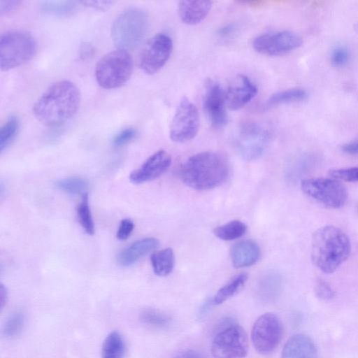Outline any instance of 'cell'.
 Here are the masks:
<instances>
[{
    "label": "cell",
    "instance_id": "31",
    "mask_svg": "<svg viewBox=\"0 0 358 358\" xmlns=\"http://www.w3.org/2000/svg\"><path fill=\"white\" fill-rule=\"evenodd\" d=\"M56 187L62 192L69 194L83 193L87 186V182L80 177H69L57 180Z\"/></svg>",
    "mask_w": 358,
    "mask_h": 358
},
{
    "label": "cell",
    "instance_id": "35",
    "mask_svg": "<svg viewBox=\"0 0 358 358\" xmlns=\"http://www.w3.org/2000/svg\"><path fill=\"white\" fill-rule=\"evenodd\" d=\"M137 131L129 127L120 131L113 138L112 143L113 146L119 148L133 141L137 136Z\"/></svg>",
    "mask_w": 358,
    "mask_h": 358
},
{
    "label": "cell",
    "instance_id": "22",
    "mask_svg": "<svg viewBox=\"0 0 358 358\" xmlns=\"http://www.w3.org/2000/svg\"><path fill=\"white\" fill-rule=\"evenodd\" d=\"M125 343L122 335L116 331L110 332L104 339L101 348V358H123Z\"/></svg>",
    "mask_w": 358,
    "mask_h": 358
},
{
    "label": "cell",
    "instance_id": "9",
    "mask_svg": "<svg viewBox=\"0 0 358 358\" xmlns=\"http://www.w3.org/2000/svg\"><path fill=\"white\" fill-rule=\"evenodd\" d=\"M271 138V131L264 125L248 122L238 130L235 140L236 149L243 159L253 160L264 152Z\"/></svg>",
    "mask_w": 358,
    "mask_h": 358
},
{
    "label": "cell",
    "instance_id": "45",
    "mask_svg": "<svg viewBox=\"0 0 358 358\" xmlns=\"http://www.w3.org/2000/svg\"><path fill=\"white\" fill-rule=\"evenodd\" d=\"M0 294H1V307L3 308L4 304L6 303L7 300V290L6 288L3 285L1 284V289H0Z\"/></svg>",
    "mask_w": 358,
    "mask_h": 358
},
{
    "label": "cell",
    "instance_id": "19",
    "mask_svg": "<svg viewBox=\"0 0 358 358\" xmlns=\"http://www.w3.org/2000/svg\"><path fill=\"white\" fill-rule=\"evenodd\" d=\"M261 251L257 243L243 240L233 245L230 250L232 264L236 268L250 266L259 259Z\"/></svg>",
    "mask_w": 358,
    "mask_h": 358
},
{
    "label": "cell",
    "instance_id": "24",
    "mask_svg": "<svg viewBox=\"0 0 358 358\" xmlns=\"http://www.w3.org/2000/svg\"><path fill=\"white\" fill-rule=\"evenodd\" d=\"M78 3V2L72 1H43L40 3V8L48 15L66 16L76 10Z\"/></svg>",
    "mask_w": 358,
    "mask_h": 358
},
{
    "label": "cell",
    "instance_id": "14",
    "mask_svg": "<svg viewBox=\"0 0 358 358\" xmlns=\"http://www.w3.org/2000/svg\"><path fill=\"white\" fill-rule=\"evenodd\" d=\"M224 91L215 82H210L206 88L203 101L204 110L211 125L217 129L227 122Z\"/></svg>",
    "mask_w": 358,
    "mask_h": 358
},
{
    "label": "cell",
    "instance_id": "23",
    "mask_svg": "<svg viewBox=\"0 0 358 358\" xmlns=\"http://www.w3.org/2000/svg\"><path fill=\"white\" fill-rule=\"evenodd\" d=\"M247 278L248 275L245 273H241L235 276L217 291L213 299V303L214 305H220L232 297L243 288Z\"/></svg>",
    "mask_w": 358,
    "mask_h": 358
},
{
    "label": "cell",
    "instance_id": "37",
    "mask_svg": "<svg viewBox=\"0 0 358 358\" xmlns=\"http://www.w3.org/2000/svg\"><path fill=\"white\" fill-rule=\"evenodd\" d=\"M315 292L317 297L323 300L329 299L334 296L333 289L330 285L324 281H319L317 283Z\"/></svg>",
    "mask_w": 358,
    "mask_h": 358
},
{
    "label": "cell",
    "instance_id": "29",
    "mask_svg": "<svg viewBox=\"0 0 358 358\" xmlns=\"http://www.w3.org/2000/svg\"><path fill=\"white\" fill-rule=\"evenodd\" d=\"M77 215L78 221L89 235L94 234V224L92 216V213L89 206V197L87 192L82 195L81 201L77 208Z\"/></svg>",
    "mask_w": 358,
    "mask_h": 358
},
{
    "label": "cell",
    "instance_id": "6",
    "mask_svg": "<svg viewBox=\"0 0 358 358\" xmlns=\"http://www.w3.org/2000/svg\"><path fill=\"white\" fill-rule=\"evenodd\" d=\"M133 71V59L128 51L117 49L103 56L95 67L97 83L102 88L115 89L124 85Z\"/></svg>",
    "mask_w": 358,
    "mask_h": 358
},
{
    "label": "cell",
    "instance_id": "27",
    "mask_svg": "<svg viewBox=\"0 0 358 358\" xmlns=\"http://www.w3.org/2000/svg\"><path fill=\"white\" fill-rule=\"evenodd\" d=\"M307 92L301 88L289 89L273 94L266 101L268 106L298 102L306 99Z\"/></svg>",
    "mask_w": 358,
    "mask_h": 358
},
{
    "label": "cell",
    "instance_id": "11",
    "mask_svg": "<svg viewBox=\"0 0 358 358\" xmlns=\"http://www.w3.org/2000/svg\"><path fill=\"white\" fill-rule=\"evenodd\" d=\"M173 49L171 37L159 33L152 37L143 48L139 56V66L147 74L158 72L169 59Z\"/></svg>",
    "mask_w": 358,
    "mask_h": 358
},
{
    "label": "cell",
    "instance_id": "15",
    "mask_svg": "<svg viewBox=\"0 0 358 358\" xmlns=\"http://www.w3.org/2000/svg\"><path fill=\"white\" fill-rule=\"evenodd\" d=\"M171 162V157L167 152L158 150L149 157L139 168L132 171L129 179L136 184L152 180L164 173Z\"/></svg>",
    "mask_w": 358,
    "mask_h": 358
},
{
    "label": "cell",
    "instance_id": "40",
    "mask_svg": "<svg viewBox=\"0 0 358 358\" xmlns=\"http://www.w3.org/2000/svg\"><path fill=\"white\" fill-rule=\"evenodd\" d=\"M173 358H204V357L194 350L186 349L176 354Z\"/></svg>",
    "mask_w": 358,
    "mask_h": 358
},
{
    "label": "cell",
    "instance_id": "30",
    "mask_svg": "<svg viewBox=\"0 0 358 358\" xmlns=\"http://www.w3.org/2000/svg\"><path fill=\"white\" fill-rule=\"evenodd\" d=\"M280 288V279L275 273L265 276L259 286L260 296L266 299L271 300L277 296Z\"/></svg>",
    "mask_w": 358,
    "mask_h": 358
},
{
    "label": "cell",
    "instance_id": "16",
    "mask_svg": "<svg viewBox=\"0 0 358 358\" xmlns=\"http://www.w3.org/2000/svg\"><path fill=\"white\" fill-rule=\"evenodd\" d=\"M257 93V88L250 78L239 75L224 92L227 106L230 110H239L247 105Z\"/></svg>",
    "mask_w": 358,
    "mask_h": 358
},
{
    "label": "cell",
    "instance_id": "1",
    "mask_svg": "<svg viewBox=\"0 0 358 358\" xmlns=\"http://www.w3.org/2000/svg\"><path fill=\"white\" fill-rule=\"evenodd\" d=\"M81 95L70 80H59L50 85L33 106V114L44 125L55 127L71 119L77 112Z\"/></svg>",
    "mask_w": 358,
    "mask_h": 358
},
{
    "label": "cell",
    "instance_id": "3",
    "mask_svg": "<svg viewBox=\"0 0 358 358\" xmlns=\"http://www.w3.org/2000/svg\"><path fill=\"white\" fill-rule=\"evenodd\" d=\"M350 242L341 229L327 225L317 229L312 237L310 259L325 273L334 272L349 257Z\"/></svg>",
    "mask_w": 358,
    "mask_h": 358
},
{
    "label": "cell",
    "instance_id": "21",
    "mask_svg": "<svg viewBox=\"0 0 358 358\" xmlns=\"http://www.w3.org/2000/svg\"><path fill=\"white\" fill-rule=\"evenodd\" d=\"M150 259L153 271L158 276H166L173 268L175 257L171 248H165L154 252Z\"/></svg>",
    "mask_w": 358,
    "mask_h": 358
},
{
    "label": "cell",
    "instance_id": "39",
    "mask_svg": "<svg viewBox=\"0 0 358 358\" xmlns=\"http://www.w3.org/2000/svg\"><path fill=\"white\" fill-rule=\"evenodd\" d=\"M22 3L20 1H0V15L6 14L19 6Z\"/></svg>",
    "mask_w": 358,
    "mask_h": 358
},
{
    "label": "cell",
    "instance_id": "43",
    "mask_svg": "<svg viewBox=\"0 0 358 358\" xmlns=\"http://www.w3.org/2000/svg\"><path fill=\"white\" fill-rule=\"evenodd\" d=\"M92 47L89 44H84L80 48V56L83 58H87L92 55L93 52Z\"/></svg>",
    "mask_w": 358,
    "mask_h": 358
},
{
    "label": "cell",
    "instance_id": "32",
    "mask_svg": "<svg viewBox=\"0 0 358 358\" xmlns=\"http://www.w3.org/2000/svg\"><path fill=\"white\" fill-rule=\"evenodd\" d=\"M24 324V316L22 311L16 310L7 319L4 327L3 334L8 337L18 335L22 330Z\"/></svg>",
    "mask_w": 358,
    "mask_h": 358
},
{
    "label": "cell",
    "instance_id": "8",
    "mask_svg": "<svg viewBox=\"0 0 358 358\" xmlns=\"http://www.w3.org/2000/svg\"><path fill=\"white\" fill-rule=\"evenodd\" d=\"M301 188L308 196L328 208H339L348 199L345 186L331 178L304 179L301 182Z\"/></svg>",
    "mask_w": 358,
    "mask_h": 358
},
{
    "label": "cell",
    "instance_id": "2",
    "mask_svg": "<svg viewBox=\"0 0 358 358\" xmlns=\"http://www.w3.org/2000/svg\"><path fill=\"white\" fill-rule=\"evenodd\" d=\"M230 165L222 153L202 152L191 156L180 166L179 176L187 186L207 190L224 183L229 176Z\"/></svg>",
    "mask_w": 358,
    "mask_h": 358
},
{
    "label": "cell",
    "instance_id": "18",
    "mask_svg": "<svg viewBox=\"0 0 358 358\" xmlns=\"http://www.w3.org/2000/svg\"><path fill=\"white\" fill-rule=\"evenodd\" d=\"M159 241L155 238L138 240L122 250L117 257L118 264L123 266H131L157 248Z\"/></svg>",
    "mask_w": 358,
    "mask_h": 358
},
{
    "label": "cell",
    "instance_id": "13",
    "mask_svg": "<svg viewBox=\"0 0 358 358\" xmlns=\"http://www.w3.org/2000/svg\"><path fill=\"white\" fill-rule=\"evenodd\" d=\"M301 44V36L296 32L287 30L259 35L252 42V46L257 52L267 56L287 54Z\"/></svg>",
    "mask_w": 358,
    "mask_h": 358
},
{
    "label": "cell",
    "instance_id": "41",
    "mask_svg": "<svg viewBox=\"0 0 358 358\" xmlns=\"http://www.w3.org/2000/svg\"><path fill=\"white\" fill-rule=\"evenodd\" d=\"M342 150L348 155H358V141H351L343 145Z\"/></svg>",
    "mask_w": 358,
    "mask_h": 358
},
{
    "label": "cell",
    "instance_id": "25",
    "mask_svg": "<svg viewBox=\"0 0 358 358\" xmlns=\"http://www.w3.org/2000/svg\"><path fill=\"white\" fill-rule=\"evenodd\" d=\"M20 129V121L15 115H10L0 129V150H6L15 139Z\"/></svg>",
    "mask_w": 358,
    "mask_h": 358
},
{
    "label": "cell",
    "instance_id": "4",
    "mask_svg": "<svg viewBox=\"0 0 358 358\" xmlns=\"http://www.w3.org/2000/svg\"><path fill=\"white\" fill-rule=\"evenodd\" d=\"M148 26L144 10L129 8L119 14L111 27V37L117 49L131 50L143 39Z\"/></svg>",
    "mask_w": 358,
    "mask_h": 358
},
{
    "label": "cell",
    "instance_id": "26",
    "mask_svg": "<svg viewBox=\"0 0 358 358\" xmlns=\"http://www.w3.org/2000/svg\"><path fill=\"white\" fill-rule=\"evenodd\" d=\"M247 231V226L240 220H232L216 227L213 233L220 239L231 241L241 237Z\"/></svg>",
    "mask_w": 358,
    "mask_h": 358
},
{
    "label": "cell",
    "instance_id": "12",
    "mask_svg": "<svg viewBox=\"0 0 358 358\" xmlns=\"http://www.w3.org/2000/svg\"><path fill=\"white\" fill-rule=\"evenodd\" d=\"M199 127V117L196 106L187 99H182L178 104L170 125L171 139L184 143L192 139Z\"/></svg>",
    "mask_w": 358,
    "mask_h": 358
},
{
    "label": "cell",
    "instance_id": "10",
    "mask_svg": "<svg viewBox=\"0 0 358 358\" xmlns=\"http://www.w3.org/2000/svg\"><path fill=\"white\" fill-rule=\"evenodd\" d=\"M282 336L281 321L275 314L271 313L260 315L254 323L251 331L252 344L262 355L273 352L280 343Z\"/></svg>",
    "mask_w": 358,
    "mask_h": 358
},
{
    "label": "cell",
    "instance_id": "17",
    "mask_svg": "<svg viewBox=\"0 0 358 358\" xmlns=\"http://www.w3.org/2000/svg\"><path fill=\"white\" fill-rule=\"evenodd\" d=\"M317 348L313 340L306 334H296L285 343L281 358H317Z\"/></svg>",
    "mask_w": 358,
    "mask_h": 358
},
{
    "label": "cell",
    "instance_id": "20",
    "mask_svg": "<svg viewBox=\"0 0 358 358\" xmlns=\"http://www.w3.org/2000/svg\"><path fill=\"white\" fill-rule=\"evenodd\" d=\"M212 5L210 1H181L178 4V15L184 23L196 24L208 15Z\"/></svg>",
    "mask_w": 358,
    "mask_h": 358
},
{
    "label": "cell",
    "instance_id": "34",
    "mask_svg": "<svg viewBox=\"0 0 358 358\" xmlns=\"http://www.w3.org/2000/svg\"><path fill=\"white\" fill-rule=\"evenodd\" d=\"M350 59V51L345 46H336L331 52L330 61L334 66H344L349 62Z\"/></svg>",
    "mask_w": 358,
    "mask_h": 358
},
{
    "label": "cell",
    "instance_id": "36",
    "mask_svg": "<svg viewBox=\"0 0 358 358\" xmlns=\"http://www.w3.org/2000/svg\"><path fill=\"white\" fill-rule=\"evenodd\" d=\"M134 224L130 219H124L120 222L116 236L120 241L127 239L132 233Z\"/></svg>",
    "mask_w": 358,
    "mask_h": 358
},
{
    "label": "cell",
    "instance_id": "38",
    "mask_svg": "<svg viewBox=\"0 0 358 358\" xmlns=\"http://www.w3.org/2000/svg\"><path fill=\"white\" fill-rule=\"evenodd\" d=\"M81 3L86 6L91 7L94 9L105 10L109 8L115 1H81Z\"/></svg>",
    "mask_w": 358,
    "mask_h": 358
},
{
    "label": "cell",
    "instance_id": "28",
    "mask_svg": "<svg viewBox=\"0 0 358 358\" xmlns=\"http://www.w3.org/2000/svg\"><path fill=\"white\" fill-rule=\"evenodd\" d=\"M140 320L143 324L156 329H164L171 323L169 315L152 308L143 310L140 314Z\"/></svg>",
    "mask_w": 358,
    "mask_h": 358
},
{
    "label": "cell",
    "instance_id": "42",
    "mask_svg": "<svg viewBox=\"0 0 358 358\" xmlns=\"http://www.w3.org/2000/svg\"><path fill=\"white\" fill-rule=\"evenodd\" d=\"M234 26L231 24H226L220 27L217 32V34L220 38H225L231 35L234 31Z\"/></svg>",
    "mask_w": 358,
    "mask_h": 358
},
{
    "label": "cell",
    "instance_id": "33",
    "mask_svg": "<svg viewBox=\"0 0 358 358\" xmlns=\"http://www.w3.org/2000/svg\"><path fill=\"white\" fill-rule=\"evenodd\" d=\"M330 178L339 181H358V166L330 170L328 173Z\"/></svg>",
    "mask_w": 358,
    "mask_h": 358
},
{
    "label": "cell",
    "instance_id": "7",
    "mask_svg": "<svg viewBox=\"0 0 358 358\" xmlns=\"http://www.w3.org/2000/svg\"><path fill=\"white\" fill-rule=\"evenodd\" d=\"M214 336L211 343L213 358H243L249 348L248 338L244 329L231 320Z\"/></svg>",
    "mask_w": 358,
    "mask_h": 358
},
{
    "label": "cell",
    "instance_id": "44",
    "mask_svg": "<svg viewBox=\"0 0 358 358\" xmlns=\"http://www.w3.org/2000/svg\"><path fill=\"white\" fill-rule=\"evenodd\" d=\"M212 304H213V300L205 301L199 310V316L200 317L205 316V315L208 312Z\"/></svg>",
    "mask_w": 358,
    "mask_h": 358
},
{
    "label": "cell",
    "instance_id": "5",
    "mask_svg": "<svg viewBox=\"0 0 358 358\" xmlns=\"http://www.w3.org/2000/svg\"><path fill=\"white\" fill-rule=\"evenodd\" d=\"M36 43L27 31L13 29L2 34L0 38V67L8 71L29 61L35 55Z\"/></svg>",
    "mask_w": 358,
    "mask_h": 358
}]
</instances>
